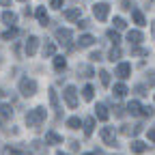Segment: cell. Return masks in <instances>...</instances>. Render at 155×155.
Here are the masks:
<instances>
[{"mask_svg":"<svg viewBox=\"0 0 155 155\" xmlns=\"http://www.w3.org/2000/svg\"><path fill=\"white\" fill-rule=\"evenodd\" d=\"M140 112H142L144 116H151V114H153V108H151V106H144V108H140Z\"/></svg>","mask_w":155,"mask_h":155,"instance_id":"obj_33","label":"cell"},{"mask_svg":"<svg viewBox=\"0 0 155 155\" xmlns=\"http://www.w3.org/2000/svg\"><path fill=\"white\" fill-rule=\"evenodd\" d=\"M127 41H129L131 45H138V43L142 41V32H140V30H129V32H127Z\"/></svg>","mask_w":155,"mask_h":155,"instance_id":"obj_9","label":"cell"},{"mask_svg":"<svg viewBox=\"0 0 155 155\" xmlns=\"http://www.w3.org/2000/svg\"><path fill=\"white\" fill-rule=\"evenodd\" d=\"M19 2H26V0H19Z\"/></svg>","mask_w":155,"mask_h":155,"instance_id":"obj_44","label":"cell"},{"mask_svg":"<svg viewBox=\"0 0 155 155\" xmlns=\"http://www.w3.org/2000/svg\"><path fill=\"white\" fill-rule=\"evenodd\" d=\"M153 37H155V22H153Z\"/></svg>","mask_w":155,"mask_h":155,"instance_id":"obj_42","label":"cell"},{"mask_svg":"<svg viewBox=\"0 0 155 155\" xmlns=\"http://www.w3.org/2000/svg\"><path fill=\"white\" fill-rule=\"evenodd\" d=\"M65 67H67V61H65L63 56H56V58H54V69H56V71H63Z\"/></svg>","mask_w":155,"mask_h":155,"instance_id":"obj_19","label":"cell"},{"mask_svg":"<svg viewBox=\"0 0 155 155\" xmlns=\"http://www.w3.org/2000/svg\"><path fill=\"white\" fill-rule=\"evenodd\" d=\"M37 19H39V24L41 26H48V11H45V7H37Z\"/></svg>","mask_w":155,"mask_h":155,"instance_id":"obj_12","label":"cell"},{"mask_svg":"<svg viewBox=\"0 0 155 155\" xmlns=\"http://www.w3.org/2000/svg\"><path fill=\"white\" fill-rule=\"evenodd\" d=\"M78 73H82V78H91L93 75V69L86 67V65H80V67H78Z\"/></svg>","mask_w":155,"mask_h":155,"instance_id":"obj_24","label":"cell"},{"mask_svg":"<svg viewBox=\"0 0 155 155\" xmlns=\"http://www.w3.org/2000/svg\"><path fill=\"white\" fill-rule=\"evenodd\" d=\"M63 95H65V101H67L69 108H75L78 106V91H75V86H67Z\"/></svg>","mask_w":155,"mask_h":155,"instance_id":"obj_3","label":"cell"},{"mask_svg":"<svg viewBox=\"0 0 155 155\" xmlns=\"http://www.w3.org/2000/svg\"><path fill=\"white\" fill-rule=\"evenodd\" d=\"M45 142L48 144H63V136H58L56 131H48L45 134Z\"/></svg>","mask_w":155,"mask_h":155,"instance_id":"obj_10","label":"cell"},{"mask_svg":"<svg viewBox=\"0 0 155 155\" xmlns=\"http://www.w3.org/2000/svg\"><path fill=\"white\" fill-rule=\"evenodd\" d=\"M91 61H101V56H99V52H93V54H91Z\"/></svg>","mask_w":155,"mask_h":155,"instance_id":"obj_38","label":"cell"},{"mask_svg":"<svg viewBox=\"0 0 155 155\" xmlns=\"http://www.w3.org/2000/svg\"><path fill=\"white\" fill-rule=\"evenodd\" d=\"M43 119H45V110L43 108H35V110H30L26 114V125L32 127V129H37L39 125L43 123Z\"/></svg>","mask_w":155,"mask_h":155,"instance_id":"obj_1","label":"cell"},{"mask_svg":"<svg viewBox=\"0 0 155 155\" xmlns=\"http://www.w3.org/2000/svg\"><path fill=\"white\" fill-rule=\"evenodd\" d=\"M37 45H39V39H37V37H28V41H26V54H28V56H35Z\"/></svg>","mask_w":155,"mask_h":155,"instance_id":"obj_8","label":"cell"},{"mask_svg":"<svg viewBox=\"0 0 155 155\" xmlns=\"http://www.w3.org/2000/svg\"><path fill=\"white\" fill-rule=\"evenodd\" d=\"M67 127H71V129H80V119H78V116H71V119L67 121Z\"/></svg>","mask_w":155,"mask_h":155,"instance_id":"obj_25","label":"cell"},{"mask_svg":"<svg viewBox=\"0 0 155 155\" xmlns=\"http://www.w3.org/2000/svg\"><path fill=\"white\" fill-rule=\"evenodd\" d=\"M114 93H116V97H123V95H127V86L125 84H116L114 86Z\"/></svg>","mask_w":155,"mask_h":155,"instance_id":"obj_26","label":"cell"},{"mask_svg":"<svg viewBox=\"0 0 155 155\" xmlns=\"http://www.w3.org/2000/svg\"><path fill=\"white\" fill-rule=\"evenodd\" d=\"M131 2H127V0H123V2H121V9H125V11H131Z\"/></svg>","mask_w":155,"mask_h":155,"instance_id":"obj_35","label":"cell"},{"mask_svg":"<svg viewBox=\"0 0 155 155\" xmlns=\"http://www.w3.org/2000/svg\"><path fill=\"white\" fill-rule=\"evenodd\" d=\"M82 95H84V99H86V101H91V99H93V95H95V88H93V86L88 84V86H84Z\"/></svg>","mask_w":155,"mask_h":155,"instance_id":"obj_23","label":"cell"},{"mask_svg":"<svg viewBox=\"0 0 155 155\" xmlns=\"http://www.w3.org/2000/svg\"><path fill=\"white\" fill-rule=\"evenodd\" d=\"M125 26H127V24H125L123 17H114V28H116V30H123Z\"/></svg>","mask_w":155,"mask_h":155,"instance_id":"obj_28","label":"cell"},{"mask_svg":"<svg viewBox=\"0 0 155 155\" xmlns=\"http://www.w3.org/2000/svg\"><path fill=\"white\" fill-rule=\"evenodd\" d=\"M129 149H131V153H136V155H142V153L147 151V144L140 142V140H134V142L129 144Z\"/></svg>","mask_w":155,"mask_h":155,"instance_id":"obj_11","label":"cell"},{"mask_svg":"<svg viewBox=\"0 0 155 155\" xmlns=\"http://www.w3.org/2000/svg\"><path fill=\"white\" fill-rule=\"evenodd\" d=\"M119 56H121V50H119V48H112V50H110V61H112V63L119 61Z\"/></svg>","mask_w":155,"mask_h":155,"instance_id":"obj_30","label":"cell"},{"mask_svg":"<svg viewBox=\"0 0 155 155\" xmlns=\"http://www.w3.org/2000/svg\"><path fill=\"white\" fill-rule=\"evenodd\" d=\"M2 22H5L7 26H13V24L17 22V15H15L13 11H5V13H2Z\"/></svg>","mask_w":155,"mask_h":155,"instance_id":"obj_14","label":"cell"},{"mask_svg":"<svg viewBox=\"0 0 155 155\" xmlns=\"http://www.w3.org/2000/svg\"><path fill=\"white\" fill-rule=\"evenodd\" d=\"M93 127H95V119H93V116L84 119V134H86V136H91V134H93Z\"/></svg>","mask_w":155,"mask_h":155,"instance_id":"obj_16","label":"cell"},{"mask_svg":"<svg viewBox=\"0 0 155 155\" xmlns=\"http://www.w3.org/2000/svg\"><path fill=\"white\" fill-rule=\"evenodd\" d=\"M108 37L112 39V43H114V45H119V41H121V37H119V35H116L114 30H110V32H108Z\"/></svg>","mask_w":155,"mask_h":155,"instance_id":"obj_32","label":"cell"},{"mask_svg":"<svg viewBox=\"0 0 155 155\" xmlns=\"http://www.w3.org/2000/svg\"><path fill=\"white\" fill-rule=\"evenodd\" d=\"M56 39H58V41H61V43H69L71 41V30H67V28H56Z\"/></svg>","mask_w":155,"mask_h":155,"instance_id":"obj_6","label":"cell"},{"mask_svg":"<svg viewBox=\"0 0 155 155\" xmlns=\"http://www.w3.org/2000/svg\"><path fill=\"white\" fill-rule=\"evenodd\" d=\"M131 17H134V22L138 24V26H144V15H142L138 9H134V11H131Z\"/></svg>","mask_w":155,"mask_h":155,"instance_id":"obj_18","label":"cell"},{"mask_svg":"<svg viewBox=\"0 0 155 155\" xmlns=\"http://www.w3.org/2000/svg\"><path fill=\"white\" fill-rule=\"evenodd\" d=\"M63 2H65V0H52V7H54V9H61Z\"/></svg>","mask_w":155,"mask_h":155,"instance_id":"obj_36","label":"cell"},{"mask_svg":"<svg viewBox=\"0 0 155 155\" xmlns=\"http://www.w3.org/2000/svg\"><path fill=\"white\" fill-rule=\"evenodd\" d=\"M50 104H52L54 110H61V104H58V95H56L54 88H50Z\"/></svg>","mask_w":155,"mask_h":155,"instance_id":"obj_17","label":"cell"},{"mask_svg":"<svg viewBox=\"0 0 155 155\" xmlns=\"http://www.w3.org/2000/svg\"><path fill=\"white\" fill-rule=\"evenodd\" d=\"M99 80L104 86H110V73L108 71H99Z\"/></svg>","mask_w":155,"mask_h":155,"instance_id":"obj_27","label":"cell"},{"mask_svg":"<svg viewBox=\"0 0 155 155\" xmlns=\"http://www.w3.org/2000/svg\"><path fill=\"white\" fill-rule=\"evenodd\" d=\"M54 52H56V45L52 41H48L45 48H43V56H54Z\"/></svg>","mask_w":155,"mask_h":155,"instance_id":"obj_22","label":"cell"},{"mask_svg":"<svg viewBox=\"0 0 155 155\" xmlns=\"http://www.w3.org/2000/svg\"><path fill=\"white\" fill-rule=\"evenodd\" d=\"M140 108H142V106H140L138 101H129V104H127V112H129V114H140Z\"/></svg>","mask_w":155,"mask_h":155,"instance_id":"obj_21","label":"cell"},{"mask_svg":"<svg viewBox=\"0 0 155 155\" xmlns=\"http://www.w3.org/2000/svg\"><path fill=\"white\" fill-rule=\"evenodd\" d=\"M149 140H153V142H155V127H153V129H149Z\"/></svg>","mask_w":155,"mask_h":155,"instance_id":"obj_39","label":"cell"},{"mask_svg":"<svg viewBox=\"0 0 155 155\" xmlns=\"http://www.w3.org/2000/svg\"><path fill=\"white\" fill-rule=\"evenodd\" d=\"M58 155H67V153H58Z\"/></svg>","mask_w":155,"mask_h":155,"instance_id":"obj_43","label":"cell"},{"mask_svg":"<svg viewBox=\"0 0 155 155\" xmlns=\"http://www.w3.org/2000/svg\"><path fill=\"white\" fill-rule=\"evenodd\" d=\"M121 131H123V134H125V136H129V134H134V129H129V127H127V125H123V127H121Z\"/></svg>","mask_w":155,"mask_h":155,"instance_id":"obj_37","label":"cell"},{"mask_svg":"<svg viewBox=\"0 0 155 155\" xmlns=\"http://www.w3.org/2000/svg\"><path fill=\"white\" fill-rule=\"evenodd\" d=\"M93 41H95V39H93L91 35H82L78 43H80V48H88V45H93Z\"/></svg>","mask_w":155,"mask_h":155,"instance_id":"obj_20","label":"cell"},{"mask_svg":"<svg viewBox=\"0 0 155 155\" xmlns=\"http://www.w3.org/2000/svg\"><path fill=\"white\" fill-rule=\"evenodd\" d=\"M80 13H82V9H80V7L69 9V11L65 13V19H69V22H73V19H80Z\"/></svg>","mask_w":155,"mask_h":155,"instance_id":"obj_15","label":"cell"},{"mask_svg":"<svg viewBox=\"0 0 155 155\" xmlns=\"http://www.w3.org/2000/svg\"><path fill=\"white\" fill-rule=\"evenodd\" d=\"M101 140L108 147H116V136H114V129L112 127H104L101 129Z\"/></svg>","mask_w":155,"mask_h":155,"instance_id":"obj_5","label":"cell"},{"mask_svg":"<svg viewBox=\"0 0 155 155\" xmlns=\"http://www.w3.org/2000/svg\"><path fill=\"white\" fill-rule=\"evenodd\" d=\"M95 110H97L95 114H97V119H99V121H108V116H110V114H108V108H106L104 104H97Z\"/></svg>","mask_w":155,"mask_h":155,"instance_id":"obj_13","label":"cell"},{"mask_svg":"<svg viewBox=\"0 0 155 155\" xmlns=\"http://www.w3.org/2000/svg\"><path fill=\"white\" fill-rule=\"evenodd\" d=\"M93 13H95V17L99 19V22H104V19L108 17V13H110V5H106V2H99V5H95Z\"/></svg>","mask_w":155,"mask_h":155,"instance_id":"obj_4","label":"cell"},{"mask_svg":"<svg viewBox=\"0 0 155 155\" xmlns=\"http://www.w3.org/2000/svg\"><path fill=\"white\" fill-rule=\"evenodd\" d=\"M78 26H80V28H86V26H88V22H86V19H82V22H78Z\"/></svg>","mask_w":155,"mask_h":155,"instance_id":"obj_40","label":"cell"},{"mask_svg":"<svg viewBox=\"0 0 155 155\" xmlns=\"http://www.w3.org/2000/svg\"><path fill=\"white\" fill-rule=\"evenodd\" d=\"M0 114H2V116H11V114H13V110H11V106H7V104H2V106H0Z\"/></svg>","mask_w":155,"mask_h":155,"instance_id":"obj_29","label":"cell"},{"mask_svg":"<svg viewBox=\"0 0 155 155\" xmlns=\"http://www.w3.org/2000/svg\"><path fill=\"white\" fill-rule=\"evenodd\" d=\"M19 91H22L24 97H32L37 93V82L35 80H28V78H24L22 82H19Z\"/></svg>","mask_w":155,"mask_h":155,"instance_id":"obj_2","label":"cell"},{"mask_svg":"<svg viewBox=\"0 0 155 155\" xmlns=\"http://www.w3.org/2000/svg\"><path fill=\"white\" fill-rule=\"evenodd\" d=\"M134 54H138V56H147L149 54V50H142V48H136V50H131Z\"/></svg>","mask_w":155,"mask_h":155,"instance_id":"obj_34","label":"cell"},{"mask_svg":"<svg viewBox=\"0 0 155 155\" xmlns=\"http://www.w3.org/2000/svg\"><path fill=\"white\" fill-rule=\"evenodd\" d=\"M86 155H93V153H86Z\"/></svg>","mask_w":155,"mask_h":155,"instance_id":"obj_45","label":"cell"},{"mask_svg":"<svg viewBox=\"0 0 155 155\" xmlns=\"http://www.w3.org/2000/svg\"><path fill=\"white\" fill-rule=\"evenodd\" d=\"M9 2H11V0H0V5H5V7H7Z\"/></svg>","mask_w":155,"mask_h":155,"instance_id":"obj_41","label":"cell"},{"mask_svg":"<svg viewBox=\"0 0 155 155\" xmlns=\"http://www.w3.org/2000/svg\"><path fill=\"white\" fill-rule=\"evenodd\" d=\"M129 73H131V65H127V63H121L119 67H116V75H119L121 80L129 78Z\"/></svg>","mask_w":155,"mask_h":155,"instance_id":"obj_7","label":"cell"},{"mask_svg":"<svg viewBox=\"0 0 155 155\" xmlns=\"http://www.w3.org/2000/svg\"><path fill=\"white\" fill-rule=\"evenodd\" d=\"M15 35H17V30H15V28H9L7 32H2V39H5V41H9V39H13Z\"/></svg>","mask_w":155,"mask_h":155,"instance_id":"obj_31","label":"cell"}]
</instances>
